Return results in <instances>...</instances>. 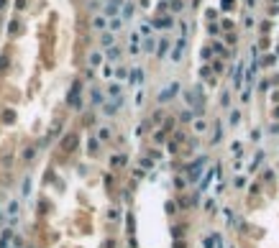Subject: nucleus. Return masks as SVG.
I'll return each mask as SVG.
<instances>
[{"label": "nucleus", "instance_id": "nucleus-1", "mask_svg": "<svg viewBox=\"0 0 279 248\" xmlns=\"http://www.w3.org/2000/svg\"><path fill=\"white\" fill-rule=\"evenodd\" d=\"M116 11H118V0H113V3L108 6V13H116Z\"/></svg>", "mask_w": 279, "mask_h": 248}]
</instances>
